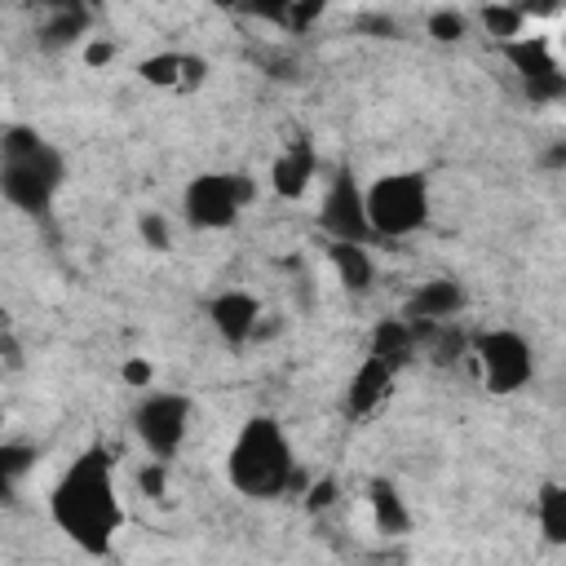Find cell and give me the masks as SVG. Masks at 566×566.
<instances>
[{"label":"cell","mask_w":566,"mask_h":566,"mask_svg":"<svg viewBox=\"0 0 566 566\" xmlns=\"http://www.w3.org/2000/svg\"><path fill=\"white\" fill-rule=\"evenodd\" d=\"M49 517L80 553L88 557L111 553L124 526V504L115 491V464L102 447H88L84 455L71 460V469L49 491Z\"/></svg>","instance_id":"obj_1"},{"label":"cell","mask_w":566,"mask_h":566,"mask_svg":"<svg viewBox=\"0 0 566 566\" xmlns=\"http://www.w3.org/2000/svg\"><path fill=\"white\" fill-rule=\"evenodd\" d=\"M66 186V155L31 124L0 128V199L27 217H49Z\"/></svg>","instance_id":"obj_2"},{"label":"cell","mask_w":566,"mask_h":566,"mask_svg":"<svg viewBox=\"0 0 566 566\" xmlns=\"http://www.w3.org/2000/svg\"><path fill=\"white\" fill-rule=\"evenodd\" d=\"M226 478L248 500H274L287 491H305V473L296 464V451L274 416H252L234 433V447L226 455Z\"/></svg>","instance_id":"obj_3"},{"label":"cell","mask_w":566,"mask_h":566,"mask_svg":"<svg viewBox=\"0 0 566 566\" xmlns=\"http://www.w3.org/2000/svg\"><path fill=\"white\" fill-rule=\"evenodd\" d=\"M371 239H407L429 221L424 172H385L363 190Z\"/></svg>","instance_id":"obj_4"},{"label":"cell","mask_w":566,"mask_h":566,"mask_svg":"<svg viewBox=\"0 0 566 566\" xmlns=\"http://www.w3.org/2000/svg\"><path fill=\"white\" fill-rule=\"evenodd\" d=\"M256 199V181L243 172H199L181 190V217L195 230H230Z\"/></svg>","instance_id":"obj_5"},{"label":"cell","mask_w":566,"mask_h":566,"mask_svg":"<svg viewBox=\"0 0 566 566\" xmlns=\"http://www.w3.org/2000/svg\"><path fill=\"white\" fill-rule=\"evenodd\" d=\"M469 349L478 358V371H482V385L491 394H517L526 389V380L535 376V354H531V340L513 327H491V332H478L469 336Z\"/></svg>","instance_id":"obj_6"},{"label":"cell","mask_w":566,"mask_h":566,"mask_svg":"<svg viewBox=\"0 0 566 566\" xmlns=\"http://www.w3.org/2000/svg\"><path fill=\"white\" fill-rule=\"evenodd\" d=\"M195 402L186 394H142L133 407V433L155 460H172L186 447Z\"/></svg>","instance_id":"obj_7"},{"label":"cell","mask_w":566,"mask_h":566,"mask_svg":"<svg viewBox=\"0 0 566 566\" xmlns=\"http://www.w3.org/2000/svg\"><path fill=\"white\" fill-rule=\"evenodd\" d=\"M500 57L517 71L522 80V93L535 102V106H553L566 97V71L557 62V49L544 40V35H513L500 44Z\"/></svg>","instance_id":"obj_8"},{"label":"cell","mask_w":566,"mask_h":566,"mask_svg":"<svg viewBox=\"0 0 566 566\" xmlns=\"http://www.w3.org/2000/svg\"><path fill=\"white\" fill-rule=\"evenodd\" d=\"M318 230L327 239H349V243H367L371 226H367V203H363V186L354 181L349 168H340L318 203Z\"/></svg>","instance_id":"obj_9"},{"label":"cell","mask_w":566,"mask_h":566,"mask_svg":"<svg viewBox=\"0 0 566 566\" xmlns=\"http://www.w3.org/2000/svg\"><path fill=\"white\" fill-rule=\"evenodd\" d=\"M261 318H265V305L252 296V292H243V287H226V292H217L212 301H208V323H212V332L226 340V345H248L252 336H261Z\"/></svg>","instance_id":"obj_10"},{"label":"cell","mask_w":566,"mask_h":566,"mask_svg":"<svg viewBox=\"0 0 566 566\" xmlns=\"http://www.w3.org/2000/svg\"><path fill=\"white\" fill-rule=\"evenodd\" d=\"M137 75L155 88H177V93H190L208 80V62L199 53H181V49H168V53H150L137 62Z\"/></svg>","instance_id":"obj_11"},{"label":"cell","mask_w":566,"mask_h":566,"mask_svg":"<svg viewBox=\"0 0 566 566\" xmlns=\"http://www.w3.org/2000/svg\"><path fill=\"white\" fill-rule=\"evenodd\" d=\"M464 305H469V292H464L455 279H424V283L407 296L402 318H411V323H447V318H455Z\"/></svg>","instance_id":"obj_12"},{"label":"cell","mask_w":566,"mask_h":566,"mask_svg":"<svg viewBox=\"0 0 566 566\" xmlns=\"http://www.w3.org/2000/svg\"><path fill=\"white\" fill-rule=\"evenodd\" d=\"M389 394H394V371H389L380 358L367 354V358L354 367L349 385H345V416L363 420V416H371Z\"/></svg>","instance_id":"obj_13"},{"label":"cell","mask_w":566,"mask_h":566,"mask_svg":"<svg viewBox=\"0 0 566 566\" xmlns=\"http://www.w3.org/2000/svg\"><path fill=\"white\" fill-rule=\"evenodd\" d=\"M314 172H318V155H314V146L301 137V142H292V146H283V150L274 155V164H270V186H274L279 199H301V195L310 190Z\"/></svg>","instance_id":"obj_14"},{"label":"cell","mask_w":566,"mask_h":566,"mask_svg":"<svg viewBox=\"0 0 566 566\" xmlns=\"http://www.w3.org/2000/svg\"><path fill=\"white\" fill-rule=\"evenodd\" d=\"M367 354L371 358H380L394 376L420 354V345H416V327L398 314V318H380L376 327H371V340H367Z\"/></svg>","instance_id":"obj_15"},{"label":"cell","mask_w":566,"mask_h":566,"mask_svg":"<svg viewBox=\"0 0 566 566\" xmlns=\"http://www.w3.org/2000/svg\"><path fill=\"white\" fill-rule=\"evenodd\" d=\"M327 261L340 279L345 292L363 296L371 283H376V261L367 252V243H349V239H327Z\"/></svg>","instance_id":"obj_16"},{"label":"cell","mask_w":566,"mask_h":566,"mask_svg":"<svg viewBox=\"0 0 566 566\" xmlns=\"http://www.w3.org/2000/svg\"><path fill=\"white\" fill-rule=\"evenodd\" d=\"M367 504H371V522H376L380 535H407L411 531V509H407L398 482L371 478L367 482Z\"/></svg>","instance_id":"obj_17"},{"label":"cell","mask_w":566,"mask_h":566,"mask_svg":"<svg viewBox=\"0 0 566 566\" xmlns=\"http://www.w3.org/2000/svg\"><path fill=\"white\" fill-rule=\"evenodd\" d=\"M88 27H93V9H84V4L49 9V18H44L35 44L49 49V53H53V49H71V44H80V40L88 35Z\"/></svg>","instance_id":"obj_18"},{"label":"cell","mask_w":566,"mask_h":566,"mask_svg":"<svg viewBox=\"0 0 566 566\" xmlns=\"http://www.w3.org/2000/svg\"><path fill=\"white\" fill-rule=\"evenodd\" d=\"M40 451L31 442H0V504H13L22 482L31 478Z\"/></svg>","instance_id":"obj_19"},{"label":"cell","mask_w":566,"mask_h":566,"mask_svg":"<svg viewBox=\"0 0 566 566\" xmlns=\"http://www.w3.org/2000/svg\"><path fill=\"white\" fill-rule=\"evenodd\" d=\"M535 517L548 544H566V486L562 482H544L535 495Z\"/></svg>","instance_id":"obj_20"},{"label":"cell","mask_w":566,"mask_h":566,"mask_svg":"<svg viewBox=\"0 0 566 566\" xmlns=\"http://www.w3.org/2000/svg\"><path fill=\"white\" fill-rule=\"evenodd\" d=\"M478 22H482V31H486L495 44H504V40H513V35L526 31V13H522L513 0H491V4H482V9H478Z\"/></svg>","instance_id":"obj_21"},{"label":"cell","mask_w":566,"mask_h":566,"mask_svg":"<svg viewBox=\"0 0 566 566\" xmlns=\"http://www.w3.org/2000/svg\"><path fill=\"white\" fill-rule=\"evenodd\" d=\"M424 35L438 40V44H460L469 35V13H460V9H433L424 18Z\"/></svg>","instance_id":"obj_22"},{"label":"cell","mask_w":566,"mask_h":566,"mask_svg":"<svg viewBox=\"0 0 566 566\" xmlns=\"http://www.w3.org/2000/svg\"><path fill=\"white\" fill-rule=\"evenodd\" d=\"M239 13L270 27H292V0H239Z\"/></svg>","instance_id":"obj_23"},{"label":"cell","mask_w":566,"mask_h":566,"mask_svg":"<svg viewBox=\"0 0 566 566\" xmlns=\"http://www.w3.org/2000/svg\"><path fill=\"white\" fill-rule=\"evenodd\" d=\"M137 491H142L146 500H164V495H168V460H155V455H150V464L137 469Z\"/></svg>","instance_id":"obj_24"},{"label":"cell","mask_w":566,"mask_h":566,"mask_svg":"<svg viewBox=\"0 0 566 566\" xmlns=\"http://www.w3.org/2000/svg\"><path fill=\"white\" fill-rule=\"evenodd\" d=\"M137 234H142V243H146L150 252H168V243H172L164 212H142V217H137Z\"/></svg>","instance_id":"obj_25"},{"label":"cell","mask_w":566,"mask_h":566,"mask_svg":"<svg viewBox=\"0 0 566 566\" xmlns=\"http://www.w3.org/2000/svg\"><path fill=\"white\" fill-rule=\"evenodd\" d=\"M336 500H340V486H336V478H318V482H305V509H310V513H327Z\"/></svg>","instance_id":"obj_26"},{"label":"cell","mask_w":566,"mask_h":566,"mask_svg":"<svg viewBox=\"0 0 566 566\" xmlns=\"http://www.w3.org/2000/svg\"><path fill=\"white\" fill-rule=\"evenodd\" d=\"M323 9H327V0H292V27H287V31H305V27H314Z\"/></svg>","instance_id":"obj_27"},{"label":"cell","mask_w":566,"mask_h":566,"mask_svg":"<svg viewBox=\"0 0 566 566\" xmlns=\"http://www.w3.org/2000/svg\"><path fill=\"white\" fill-rule=\"evenodd\" d=\"M119 376H124V385H128V389H146V385L155 380V367H150L146 358H128V363L119 367Z\"/></svg>","instance_id":"obj_28"},{"label":"cell","mask_w":566,"mask_h":566,"mask_svg":"<svg viewBox=\"0 0 566 566\" xmlns=\"http://www.w3.org/2000/svg\"><path fill=\"white\" fill-rule=\"evenodd\" d=\"M111 62H115V44H111V40H88V44H84V66L102 71V66H111Z\"/></svg>","instance_id":"obj_29"},{"label":"cell","mask_w":566,"mask_h":566,"mask_svg":"<svg viewBox=\"0 0 566 566\" xmlns=\"http://www.w3.org/2000/svg\"><path fill=\"white\" fill-rule=\"evenodd\" d=\"M358 31H371L380 40H398V22L394 18H358Z\"/></svg>","instance_id":"obj_30"},{"label":"cell","mask_w":566,"mask_h":566,"mask_svg":"<svg viewBox=\"0 0 566 566\" xmlns=\"http://www.w3.org/2000/svg\"><path fill=\"white\" fill-rule=\"evenodd\" d=\"M0 354H4V363H13V367H18V345H13L9 336H0Z\"/></svg>","instance_id":"obj_31"},{"label":"cell","mask_w":566,"mask_h":566,"mask_svg":"<svg viewBox=\"0 0 566 566\" xmlns=\"http://www.w3.org/2000/svg\"><path fill=\"white\" fill-rule=\"evenodd\" d=\"M217 9H239V0H212Z\"/></svg>","instance_id":"obj_32"},{"label":"cell","mask_w":566,"mask_h":566,"mask_svg":"<svg viewBox=\"0 0 566 566\" xmlns=\"http://www.w3.org/2000/svg\"><path fill=\"white\" fill-rule=\"evenodd\" d=\"M80 4H84V9H93V13L102 9V0H80Z\"/></svg>","instance_id":"obj_33"},{"label":"cell","mask_w":566,"mask_h":566,"mask_svg":"<svg viewBox=\"0 0 566 566\" xmlns=\"http://www.w3.org/2000/svg\"><path fill=\"white\" fill-rule=\"evenodd\" d=\"M0 429H4V411H0Z\"/></svg>","instance_id":"obj_34"}]
</instances>
